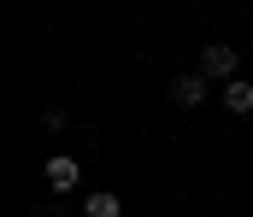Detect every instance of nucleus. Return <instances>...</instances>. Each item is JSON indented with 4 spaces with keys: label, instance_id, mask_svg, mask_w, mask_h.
I'll use <instances>...</instances> for the list:
<instances>
[{
    "label": "nucleus",
    "instance_id": "39448f33",
    "mask_svg": "<svg viewBox=\"0 0 253 217\" xmlns=\"http://www.w3.org/2000/svg\"><path fill=\"white\" fill-rule=\"evenodd\" d=\"M118 212H124V200H118V194H106V188L83 200V217H118Z\"/></svg>",
    "mask_w": 253,
    "mask_h": 217
},
{
    "label": "nucleus",
    "instance_id": "f257e3e1",
    "mask_svg": "<svg viewBox=\"0 0 253 217\" xmlns=\"http://www.w3.org/2000/svg\"><path fill=\"white\" fill-rule=\"evenodd\" d=\"M236 65H242V59H236V47H218V41H212V47L200 53V76H218V82H236Z\"/></svg>",
    "mask_w": 253,
    "mask_h": 217
},
{
    "label": "nucleus",
    "instance_id": "20e7f679",
    "mask_svg": "<svg viewBox=\"0 0 253 217\" xmlns=\"http://www.w3.org/2000/svg\"><path fill=\"white\" fill-rule=\"evenodd\" d=\"M224 112L248 118V112H253V82H242V76H236V82H224Z\"/></svg>",
    "mask_w": 253,
    "mask_h": 217
},
{
    "label": "nucleus",
    "instance_id": "7ed1b4c3",
    "mask_svg": "<svg viewBox=\"0 0 253 217\" xmlns=\"http://www.w3.org/2000/svg\"><path fill=\"white\" fill-rule=\"evenodd\" d=\"M47 188H53V194H71V188H77V158H47Z\"/></svg>",
    "mask_w": 253,
    "mask_h": 217
},
{
    "label": "nucleus",
    "instance_id": "f03ea898",
    "mask_svg": "<svg viewBox=\"0 0 253 217\" xmlns=\"http://www.w3.org/2000/svg\"><path fill=\"white\" fill-rule=\"evenodd\" d=\"M171 100H177V106H200V100H206V76H200V71L171 76Z\"/></svg>",
    "mask_w": 253,
    "mask_h": 217
}]
</instances>
